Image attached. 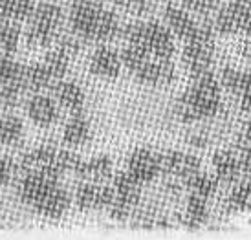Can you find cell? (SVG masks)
Segmentation results:
<instances>
[{
  "label": "cell",
  "mask_w": 251,
  "mask_h": 240,
  "mask_svg": "<svg viewBox=\"0 0 251 240\" xmlns=\"http://www.w3.org/2000/svg\"><path fill=\"white\" fill-rule=\"evenodd\" d=\"M114 200L108 205V213L114 220H126L132 213L134 205L140 202L141 184L128 172H119L114 178Z\"/></svg>",
  "instance_id": "obj_4"
},
{
  "label": "cell",
  "mask_w": 251,
  "mask_h": 240,
  "mask_svg": "<svg viewBox=\"0 0 251 240\" xmlns=\"http://www.w3.org/2000/svg\"><path fill=\"white\" fill-rule=\"evenodd\" d=\"M213 165H215L216 176L220 182H235L240 172V160L237 158L235 152L231 150H222V152H216L213 158Z\"/></svg>",
  "instance_id": "obj_22"
},
{
  "label": "cell",
  "mask_w": 251,
  "mask_h": 240,
  "mask_svg": "<svg viewBox=\"0 0 251 240\" xmlns=\"http://www.w3.org/2000/svg\"><path fill=\"white\" fill-rule=\"evenodd\" d=\"M61 176L51 172L50 169H37L24 172L19 182L17 196L22 204L35 205L46 192H50L55 185H59Z\"/></svg>",
  "instance_id": "obj_5"
},
{
  "label": "cell",
  "mask_w": 251,
  "mask_h": 240,
  "mask_svg": "<svg viewBox=\"0 0 251 240\" xmlns=\"http://www.w3.org/2000/svg\"><path fill=\"white\" fill-rule=\"evenodd\" d=\"M70 202H72V198H70V194H68V191L64 189L63 185H55L51 191L46 192V194H44L35 205H31V207H33V211H35L37 215H41L44 218L59 220V218H63L64 213L68 211Z\"/></svg>",
  "instance_id": "obj_11"
},
{
  "label": "cell",
  "mask_w": 251,
  "mask_h": 240,
  "mask_svg": "<svg viewBox=\"0 0 251 240\" xmlns=\"http://www.w3.org/2000/svg\"><path fill=\"white\" fill-rule=\"evenodd\" d=\"M213 28L220 35L244 33L251 37V2L233 0L218 9L213 19Z\"/></svg>",
  "instance_id": "obj_3"
},
{
  "label": "cell",
  "mask_w": 251,
  "mask_h": 240,
  "mask_svg": "<svg viewBox=\"0 0 251 240\" xmlns=\"http://www.w3.org/2000/svg\"><path fill=\"white\" fill-rule=\"evenodd\" d=\"M19 172V165L11 156H0V189L11 184Z\"/></svg>",
  "instance_id": "obj_36"
},
{
  "label": "cell",
  "mask_w": 251,
  "mask_h": 240,
  "mask_svg": "<svg viewBox=\"0 0 251 240\" xmlns=\"http://www.w3.org/2000/svg\"><path fill=\"white\" fill-rule=\"evenodd\" d=\"M42 63L46 64V68H48L50 73L53 75V79L59 81V79H63L64 75L68 73V68H70V57L66 55V53H63L61 49L55 48L46 53V57H44Z\"/></svg>",
  "instance_id": "obj_30"
},
{
  "label": "cell",
  "mask_w": 251,
  "mask_h": 240,
  "mask_svg": "<svg viewBox=\"0 0 251 240\" xmlns=\"http://www.w3.org/2000/svg\"><path fill=\"white\" fill-rule=\"evenodd\" d=\"M26 112L28 118L37 127L48 128L51 127L57 120H59V106L53 97H50L46 94H35L33 97H29L28 105H26Z\"/></svg>",
  "instance_id": "obj_12"
},
{
  "label": "cell",
  "mask_w": 251,
  "mask_h": 240,
  "mask_svg": "<svg viewBox=\"0 0 251 240\" xmlns=\"http://www.w3.org/2000/svg\"><path fill=\"white\" fill-rule=\"evenodd\" d=\"M121 22H119L118 15L110 11V9H105L101 11V19H99L98 29H96V39L94 43H110L114 39H118L121 35Z\"/></svg>",
  "instance_id": "obj_23"
},
{
  "label": "cell",
  "mask_w": 251,
  "mask_h": 240,
  "mask_svg": "<svg viewBox=\"0 0 251 240\" xmlns=\"http://www.w3.org/2000/svg\"><path fill=\"white\" fill-rule=\"evenodd\" d=\"M114 194H116L114 185L84 182L77 187L75 202L77 207L83 211H99V209H108V205L114 200Z\"/></svg>",
  "instance_id": "obj_8"
},
{
  "label": "cell",
  "mask_w": 251,
  "mask_h": 240,
  "mask_svg": "<svg viewBox=\"0 0 251 240\" xmlns=\"http://www.w3.org/2000/svg\"><path fill=\"white\" fill-rule=\"evenodd\" d=\"M31 24H39V26H46L51 29H61L64 22V11L61 6H57L53 2H42L39 6H35L31 17L28 19Z\"/></svg>",
  "instance_id": "obj_20"
},
{
  "label": "cell",
  "mask_w": 251,
  "mask_h": 240,
  "mask_svg": "<svg viewBox=\"0 0 251 240\" xmlns=\"http://www.w3.org/2000/svg\"><path fill=\"white\" fill-rule=\"evenodd\" d=\"M134 75L143 85H171L176 79V70L171 59H149Z\"/></svg>",
  "instance_id": "obj_13"
},
{
  "label": "cell",
  "mask_w": 251,
  "mask_h": 240,
  "mask_svg": "<svg viewBox=\"0 0 251 240\" xmlns=\"http://www.w3.org/2000/svg\"><path fill=\"white\" fill-rule=\"evenodd\" d=\"M90 72L103 79H114L121 72V59L116 49L108 46H101L94 51L90 59Z\"/></svg>",
  "instance_id": "obj_16"
},
{
  "label": "cell",
  "mask_w": 251,
  "mask_h": 240,
  "mask_svg": "<svg viewBox=\"0 0 251 240\" xmlns=\"http://www.w3.org/2000/svg\"><path fill=\"white\" fill-rule=\"evenodd\" d=\"M24 136V127H22L21 118H17L13 114L0 118V143L13 147L22 142Z\"/></svg>",
  "instance_id": "obj_24"
},
{
  "label": "cell",
  "mask_w": 251,
  "mask_h": 240,
  "mask_svg": "<svg viewBox=\"0 0 251 240\" xmlns=\"http://www.w3.org/2000/svg\"><path fill=\"white\" fill-rule=\"evenodd\" d=\"M21 72H22V64L13 61L11 55H7V53L0 55V85L19 81Z\"/></svg>",
  "instance_id": "obj_32"
},
{
  "label": "cell",
  "mask_w": 251,
  "mask_h": 240,
  "mask_svg": "<svg viewBox=\"0 0 251 240\" xmlns=\"http://www.w3.org/2000/svg\"><path fill=\"white\" fill-rule=\"evenodd\" d=\"M229 204L233 209H250L251 207V185L250 182L246 184H240L233 191L229 198Z\"/></svg>",
  "instance_id": "obj_37"
},
{
  "label": "cell",
  "mask_w": 251,
  "mask_h": 240,
  "mask_svg": "<svg viewBox=\"0 0 251 240\" xmlns=\"http://www.w3.org/2000/svg\"><path fill=\"white\" fill-rule=\"evenodd\" d=\"M55 43H57V49H61L70 59L75 57L83 49V39L77 37L75 33H72V35H57Z\"/></svg>",
  "instance_id": "obj_35"
},
{
  "label": "cell",
  "mask_w": 251,
  "mask_h": 240,
  "mask_svg": "<svg viewBox=\"0 0 251 240\" xmlns=\"http://www.w3.org/2000/svg\"><path fill=\"white\" fill-rule=\"evenodd\" d=\"M163 21L167 24V28L173 31V35L180 37L187 43L189 39L193 37L196 29V24L198 22L191 17L187 9L183 7H176V6H167L165 11H163Z\"/></svg>",
  "instance_id": "obj_17"
},
{
  "label": "cell",
  "mask_w": 251,
  "mask_h": 240,
  "mask_svg": "<svg viewBox=\"0 0 251 240\" xmlns=\"http://www.w3.org/2000/svg\"><path fill=\"white\" fill-rule=\"evenodd\" d=\"M112 160L105 154L94 156L92 160H81L77 167L75 174L83 178L84 182H94V184H106L112 178Z\"/></svg>",
  "instance_id": "obj_15"
},
{
  "label": "cell",
  "mask_w": 251,
  "mask_h": 240,
  "mask_svg": "<svg viewBox=\"0 0 251 240\" xmlns=\"http://www.w3.org/2000/svg\"><path fill=\"white\" fill-rule=\"evenodd\" d=\"M24 94V88L19 81H13V83H6L0 88V101L6 108H17L21 105V97Z\"/></svg>",
  "instance_id": "obj_33"
},
{
  "label": "cell",
  "mask_w": 251,
  "mask_h": 240,
  "mask_svg": "<svg viewBox=\"0 0 251 240\" xmlns=\"http://www.w3.org/2000/svg\"><path fill=\"white\" fill-rule=\"evenodd\" d=\"M92 138L90 123L84 120L81 114H75L63 130V143L70 147H81L84 143H88Z\"/></svg>",
  "instance_id": "obj_21"
},
{
  "label": "cell",
  "mask_w": 251,
  "mask_h": 240,
  "mask_svg": "<svg viewBox=\"0 0 251 240\" xmlns=\"http://www.w3.org/2000/svg\"><path fill=\"white\" fill-rule=\"evenodd\" d=\"M0 209H2V205H0Z\"/></svg>",
  "instance_id": "obj_47"
},
{
  "label": "cell",
  "mask_w": 251,
  "mask_h": 240,
  "mask_svg": "<svg viewBox=\"0 0 251 240\" xmlns=\"http://www.w3.org/2000/svg\"><path fill=\"white\" fill-rule=\"evenodd\" d=\"M160 156H161V172L178 176L183 182L200 172V165L202 163H200V160L196 156L176 152V150H167V152H163Z\"/></svg>",
  "instance_id": "obj_10"
},
{
  "label": "cell",
  "mask_w": 251,
  "mask_h": 240,
  "mask_svg": "<svg viewBox=\"0 0 251 240\" xmlns=\"http://www.w3.org/2000/svg\"><path fill=\"white\" fill-rule=\"evenodd\" d=\"M242 79H244V72L237 70V68H224L222 73H220V86L227 88L229 92L240 94V86H242Z\"/></svg>",
  "instance_id": "obj_34"
},
{
  "label": "cell",
  "mask_w": 251,
  "mask_h": 240,
  "mask_svg": "<svg viewBox=\"0 0 251 240\" xmlns=\"http://www.w3.org/2000/svg\"><path fill=\"white\" fill-rule=\"evenodd\" d=\"M242 53L244 55H251V39H246L242 43Z\"/></svg>",
  "instance_id": "obj_43"
},
{
  "label": "cell",
  "mask_w": 251,
  "mask_h": 240,
  "mask_svg": "<svg viewBox=\"0 0 251 240\" xmlns=\"http://www.w3.org/2000/svg\"><path fill=\"white\" fill-rule=\"evenodd\" d=\"M240 97H242V108L250 110L251 108V68L244 72L242 86H240Z\"/></svg>",
  "instance_id": "obj_40"
},
{
  "label": "cell",
  "mask_w": 251,
  "mask_h": 240,
  "mask_svg": "<svg viewBox=\"0 0 251 240\" xmlns=\"http://www.w3.org/2000/svg\"><path fill=\"white\" fill-rule=\"evenodd\" d=\"M51 92H53V99L61 106L68 108L74 114H81L84 106V92L77 83L59 79L55 85L51 86Z\"/></svg>",
  "instance_id": "obj_18"
},
{
  "label": "cell",
  "mask_w": 251,
  "mask_h": 240,
  "mask_svg": "<svg viewBox=\"0 0 251 240\" xmlns=\"http://www.w3.org/2000/svg\"><path fill=\"white\" fill-rule=\"evenodd\" d=\"M240 2H251V0H240Z\"/></svg>",
  "instance_id": "obj_46"
},
{
  "label": "cell",
  "mask_w": 251,
  "mask_h": 240,
  "mask_svg": "<svg viewBox=\"0 0 251 240\" xmlns=\"http://www.w3.org/2000/svg\"><path fill=\"white\" fill-rule=\"evenodd\" d=\"M121 37L128 44H138L154 59H171L176 49L173 31L161 22H128L121 28Z\"/></svg>",
  "instance_id": "obj_2"
},
{
  "label": "cell",
  "mask_w": 251,
  "mask_h": 240,
  "mask_svg": "<svg viewBox=\"0 0 251 240\" xmlns=\"http://www.w3.org/2000/svg\"><path fill=\"white\" fill-rule=\"evenodd\" d=\"M118 6L125 7L126 11H130V13H136V15H143V13H149V11H152L154 4H156V0H114Z\"/></svg>",
  "instance_id": "obj_39"
},
{
  "label": "cell",
  "mask_w": 251,
  "mask_h": 240,
  "mask_svg": "<svg viewBox=\"0 0 251 240\" xmlns=\"http://www.w3.org/2000/svg\"><path fill=\"white\" fill-rule=\"evenodd\" d=\"M248 112H250V121H251V108H250V110H248Z\"/></svg>",
  "instance_id": "obj_45"
},
{
  "label": "cell",
  "mask_w": 251,
  "mask_h": 240,
  "mask_svg": "<svg viewBox=\"0 0 251 240\" xmlns=\"http://www.w3.org/2000/svg\"><path fill=\"white\" fill-rule=\"evenodd\" d=\"M126 172L136 178L141 185L152 182L161 172V156L154 152L152 148H136L128 156L126 162Z\"/></svg>",
  "instance_id": "obj_6"
},
{
  "label": "cell",
  "mask_w": 251,
  "mask_h": 240,
  "mask_svg": "<svg viewBox=\"0 0 251 240\" xmlns=\"http://www.w3.org/2000/svg\"><path fill=\"white\" fill-rule=\"evenodd\" d=\"M57 145L53 143H42L39 147H35L33 150H29L22 156L21 165L19 169H22V172H28V170H37V169H50L53 158L57 154Z\"/></svg>",
  "instance_id": "obj_19"
},
{
  "label": "cell",
  "mask_w": 251,
  "mask_h": 240,
  "mask_svg": "<svg viewBox=\"0 0 251 240\" xmlns=\"http://www.w3.org/2000/svg\"><path fill=\"white\" fill-rule=\"evenodd\" d=\"M101 11H103V6L72 4L70 17H68L72 33H75L77 37H81L83 41H94Z\"/></svg>",
  "instance_id": "obj_7"
},
{
  "label": "cell",
  "mask_w": 251,
  "mask_h": 240,
  "mask_svg": "<svg viewBox=\"0 0 251 240\" xmlns=\"http://www.w3.org/2000/svg\"><path fill=\"white\" fill-rule=\"evenodd\" d=\"M21 44V28L17 26L15 21H4V24L0 26V46L4 49V53L13 55L19 49Z\"/></svg>",
  "instance_id": "obj_28"
},
{
  "label": "cell",
  "mask_w": 251,
  "mask_h": 240,
  "mask_svg": "<svg viewBox=\"0 0 251 240\" xmlns=\"http://www.w3.org/2000/svg\"><path fill=\"white\" fill-rule=\"evenodd\" d=\"M33 9H35L33 0H0V13L4 15L7 21H28Z\"/></svg>",
  "instance_id": "obj_25"
},
{
  "label": "cell",
  "mask_w": 251,
  "mask_h": 240,
  "mask_svg": "<svg viewBox=\"0 0 251 240\" xmlns=\"http://www.w3.org/2000/svg\"><path fill=\"white\" fill-rule=\"evenodd\" d=\"M119 59H121V64L125 66L126 70L136 73V72L140 70L141 66L151 59V55H149L147 49H143L141 46H138V44H128V46L121 51Z\"/></svg>",
  "instance_id": "obj_29"
},
{
  "label": "cell",
  "mask_w": 251,
  "mask_h": 240,
  "mask_svg": "<svg viewBox=\"0 0 251 240\" xmlns=\"http://www.w3.org/2000/svg\"><path fill=\"white\" fill-rule=\"evenodd\" d=\"M240 170H246L251 176V145H246L244 152L240 156Z\"/></svg>",
  "instance_id": "obj_41"
},
{
  "label": "cell",
  "mask_w": 251,
  "mask_h": 240,
  "mask_svg": "<svg viewBox=\"0 0 251 240\" xmlns=\"http://www.w3.org/2000/svg\"><path fill=\"white\" fill-rule=\"evenodd\" d=\"M185 185L191 191V194H196V196L203 198V200H209L213 194L216 192V187H218V180L209 174H195L189 180H185Z\"/></svg>",
  "instance_id": "obj_27"
},
{
  "label": "cell",
  "mask_w": 251,
  "mask_h": 240,
  "mask_svg": "<svg viewBox=\"0 0 251 240\" xmlns=\"http://www.w3.org/2000/svg\"><path fill=\"white\" fill-rule=\"evenodd\" d=\"M181 6L189 13L211 15L218 6V0H181Z\"/></svg>",
  "instance_id": "obj_38"
},
{
  "label": "cell",
  "mask_w": 251,
  "mask_h": 240,
  "mask_svg": "<svg viewBox=\"0 0 251 240\" xmlns=\"http://www.w3.org/2000/svg\"><path fill=\"white\" fill-rule=\"evenodd\" d=\"M108 0H72V4H92V6H103Z\"/></svg>",
  "instance_id": "obj_42"
},
{
  "label": "cell",
  "mask_w": 251,
  "mask_h": 240,
  "mask_svg": "<svg viewBox=\"0 0 251 240\" xmlns=\"http://www.w3.org/2000/svg\"><path fill=\"white\" fill-rule=\"evenodd\" d=\"M59 31L46 26H39V24H31L29 22L28 29H26V43L33 48H48L55 43Z\"/></svg>",
  "instance_id": "obj_26"
},
{
  "label": "cell",
  "mask_w": 251,
  "mask_h": 240,
  "mask_svg": "<svg viewBox=\"0 0 251 240\" xmlns=\"http://www.w3.org/2000/svg\"><path fill=\"white\" fill-rule=\"evenodd\" d=\"M213 51L215 46L211 43H187L181 53V61L185 64L187 72L196 77L200 73L211 72L213 66Z\"/></svg>",
  "instance_id": "obj_9"
},
{
  "label": "cell",
  "mask_w": 251,
  "mask_h": 240,
  "mask_svg": "<svg viewBox=\"0 0 251 240\" xmlns=\"http://www.w3.org/2000/svg\"><path fill=\"white\" fill-rule=\"evenodd\" d=\"M19 83L22 85L24 92L39 94V92H42V90L51 88L57 81L53 79V75L50 73V70L46 68V64L37 63V64H29V66H22Z\"/></svg>",
  "instance_id": "obj_14"
},
{
  "label": "cell",
  "mask_w": 251,
  "mask_h": 240,
  "mask_svg": "<svg viewBox=\"0 0 251 240\" xmlns=\"http://www.w3.org/2000/svg\"><path fill=\"white\" fill-rule=\"evenodd\" d=\"M207 218V209H205V200L196 194H191L189 196V204H187V220L185 224L189 227H200L203 224V220Z\"/></svg>",
  "instance_id": "obj_31"
},
{
  "label": "cell",
  "mask_w": 251,
  "mask_h": 240,
  "mask_svg": "<svg viewBox=\"0 0 251 240\" xmlns=\"http://www.w3.org/2000/svg\"><path fill=\"white\" fill-rule=\"evenodd\" d=\"M244 140H246V145H251V121H250V125H248V128H246Z\"/></svg>",
  "instance_id": "obj_44"
},
{
  "label": "cell",
  "mask_w": 251,
  "mask_h": 240,
  "mask_svg": "<svg viewBox=\"0 0 251 240\" xmlns=\"http://www.w3.org/2000/svg\"><path fill=\"white\" fill-rule=\"evenodd\" d=\"M193 85L183 92L178 103V114L183 121H198L215 116L220 110V83L211 73L193 77Z\"/></svg>",
  "instance_id": "obj_1"
}]
</instances>
